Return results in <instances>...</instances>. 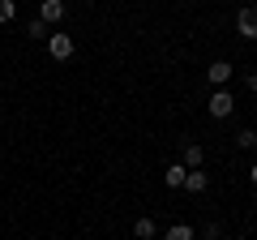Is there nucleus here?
<instances>
[{"instance_id": "1", "label": "nucleus", "mask_w": 257, "mask_h": 240, "mask_svg": "<svg viewBox=\"0 0 257 240\" xmlns=\"http://www.w3.org/2000/svg\"><path fill=\"white\" fill-rule=\"evenodd\" d=\"M206 111H210L214 120H227L231 111H236V94H231V90H214L210 103H206Z\"/></svg>"}, {"instance_id": "2", "label": "nucleus", "mask_w": 257, "mask_h": 240, "mask_svg": "<svg viewBox=\"0 0 257 240\" xmlns=\"http://www.w3.org/2000/svg\"><path fill=\"white\" fill-rule=\"evenodd\" d=\"M73 35H47V52L56 56V60H69V56H73Z\"/></svg>"}, {"instance_id": "3", "label": "nucleus", "mask_w": 257, "mask_h": 240, "mask_svg": "<svg viewBox=\"0 0 257 240\" xmlns=\"http://www.w3.org/2000/svg\"><path fill=\"white\" fill-rule=\"evenodd\" d=\"M236 30L253 43V39H257V9H240V13H236Z\"/></svg>"}, {"instance_id": "4", "label": "nucleus", "mask_w": 257, "mask_h": 240, "mask_svg": "<svg viewBox=\"0 0 257 240\" xmlns=\"http://www.w3.org/2000/svg\"><path fill=\"white\" fill-rule=\"evenodd\" d=\"M231 73H236V69H231L227 60H214V65L206 69V77H210V86H214V90H223V86H227V77H231Z\"/></svg>"}, {"instance_id": "5", "label": "nucleus", "mask_w": 257, "mask_h": 240, "mask_svg": "<svg viewBox=\"0 0 257 240\" xmlns=\"http://www.w3.org/2000/svg\"><path fill=\"white\" fill-rule=\"evenodd\" d=\"M60 18H64L60 0H39V22H43V26H52V22H60Z\"/></svg>"}, {"instance_id": "6", "label": "nucleus", "mask_w": 257, "mask_h": 240, "mask_svg": "<svg viewBox=\"0 0 257 240\" xmlns=\"http://www.w3.org/2000/svg\"><path fill=\"white\" fill-rule=\"evenodd\" d=\"M184 176H189V167H184V163H172V167L163 172V185H167V189H184Z\"/></svg>"}, {"instance_id": "7", "label": "nucleus", "mask_w": 257, "mask_h": 240, "mask_svg": "<svg viewBox=\"0 0 257 240\" xmlns=\"http://www.w3.org/2000/svg\"><path fill=\"white\" fill-rule=\"evenodd\" d=\"M184 189H189V193H206V189H210V176L206 172H189L184 176Z\"/></svg>"}, {"instance_id": "8", "label": "nucleus", "mask_w": 257, "mask_h": 240, "mask_svg": "<svg viewBox=\"0 0 257 240\" xmlns=\"http://www.w3.org/2000/svg\"><path fill=\"white\" fill-rule=\"evenodd\" d=\"M202 163H206V150L202 146H184V167H189V172H197Z\"/></svg>"}, {"instance_id": "9", "label": "nucleus", "mask_w": 257, "mask_h": 240, "mask_svg": "<svg viewBox=\"0 0 257 240\" xmlns=\"http://www.w3.org/2000/svg\"><path fill=\"white\" fill-rule=\"evenodd\" d=\"M155 219H150V214H146V219H138V223H133V236H138V240H155Z\"/></svg>"}, {"instance_id": "10", "label": "nucleus", "mask_w": 257, "mask_h": 240, "mask_svg": "<svg viewBox=\"0 0 257 240\" xmlns=\"http://www.w3.org/2000/svg\"><path fill=\"white\" fill-rule=\"evenodd\" d=\"M163 240H197V231H193L189 223H176V227L163 231Z\"/></svg>"}, {"instance_id": "11", "label": "nucleus", "mask_w": 257, "mask_h": 240, "mask_svg": "<svg viewBox=\"0 0 257 240\" xmlns=\"http://www.w3.org/2000/svg\"><path fill=\"white\" fill-rule=\"evenodd\" d=\"M236 146L240 150H257V129H240L236 133Z\"/></svg>"}, {"instance_id": "12", "label": "nucleus", "mask_w": 257, "mask_h": 240, "mask_svg": "<svg viewBox=\"0 0 257 240\" xmlns=\"http://www.w3.org/2000/svg\"><path fill=\"white\" fill-rule=\"evenodd\" d=\"M13 18H18V5H13V0H0V26L13 22Z\"/></svg>"}, {"instance_id": "13", "label": "nucleus", "mask_w": 257, "mask_h": 240, "mask_svg": "<svg viewBox=\"0 0 257 240\" xmlns=\"http://www.w3.org/2000/svg\"><path fill=\"white\" fill-rule=\"evenodd\" d=\"M26 35H30V39H43V35H47V26H43V22H39V18H35V22H30V26H26Z\"/></svg>"}, {"instance_id": "14", "label": "nucleus", "mask_w": 257, "mask_h": 240, "mask_svg": "<svg viewBox=\"0 0 257 240\" xmlns=\"http://www.w3.org/2000/svg\"><path fill=\"white\" fill-rule=\"evenodd\" d=\"M248 185H253V189H257V163H253V167H248Z\"/></svg>"}, {"instance_id": "15", "label": "nucleus", "mask_w": 257, "mask_h": 240, "mask_svg": "<svg viewBox=\"0 0 257 240\" xmlns=\"http://www.w3.org/2000/svg\"><path fill=\"white\" fill-rule=\"evenodd\" d=\"M248 90L257 94V69H253V73H248Z\"/></svg>"}]
</instances>
